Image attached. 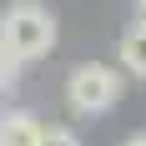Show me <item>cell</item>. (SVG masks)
<instances>
[{
    "label": "cell",
    "mask_w": 146,
    "mask_h": 146,
    "mask_svg": "<svg viewBox=\"0 0 146 146\" xmlns=\"http://www.w3.org/2000/svg\"><path fill=\"white\" fill-rule=\"evenodd\" d=\"M0 50L15 66H30L56 50V15L45 10L40 0H15L10 10L0 15Z\"/></svg>",
    "instance_id": "1"
},
{
    "label": "cell",
    "mask_w": 146,
    "mask_h": 146,
    "mask_svg": "<svg viewBox=\"0 0 146 146\" xmlns=\"http://www.w3.org/2000/svg\"><path fill=\"white\" fill-rule=\"evenodd\" d=\"M121 86H126V76H121L116 66L86 60V66H76V71L66 76V101H71L76 116H106V111H116Z\"/></svg>",
    "instance_id": "2"
},
{
    "label": "cell",
    "mask_w": 146,
    "mask_h": 146,
    "mask_svg": "<svg viewBox=\"0 0 146 146\" xmlns=\"http://www.w3.org/2000/svg\"><path fill=\"white\" fill-rule=\"evenodd\" d=\"M116 60H121V76L146 81V20H131V25L121 30V40H116Z\"/></svg>",
    "instance_id": "3"
},
{
    "label": "cell",
    "mask_w": 146,
    "mask_h": 146,
    "mask_svg": "<svg viewBox=\"0 0 146 146\" xmlns=\"http://www.w3.org/2000/svg\"><path fill=\"white\" fill-rule=\"evenodd\" d=\"M45 121L35 111H0V146H35Z\"/></svg>",
    "instance_id": "4"
},
{
    "label": "cell",
    "mask_w": 146,
    "mask_h": 146,
    "mask_svg": "<svg viewBox=\"0 0 146 146\" xmlns=\"http://www.w3.org/2000/svg\"><path fill=\"white\" fill-rule=\"evenodd\" d=\"M35 146H81V136H76L71 126L50 121V126H40V141H35Z\"/></svg>",
    "instance_id": "5"
},
{
    "label": "cell",
    "mask_w": 146,
    "mask_h": 146,
    "mask_svg": "<svg viewBox=\"0 0 146 146\" xmlns=\"http://www.w3.org/2000/svg\"><path fill=\"white\" fill-rule=\"evenodd\" d=\"M15 76H20V66H15L5 50H0V91H5V86H15Z\"/></svg>",
    "instance_id": "6"
},
{
    "label": "cell",
    "mask_w": 146,
    "mask_h": 146,
    "mask_svg": "<svg viewBox=\"0 0 146 146\" xmlns=\"http://www.w3.org/2000/svg\"><path fill=\"white\" fill-rule=\"evenodd\" d=\"M121 146H146V131H131V136H126Z\"/></svg>",
    "instance_id": "7"
},
{
    "label": "cell",
    "mask_w": 146,
    "mask_h": 146,
    "mask_svg": "<svg viewBox=\"0 0 146 146\" xmlns=\"http://www.w3.org/2000/svg\"><path fill=\"white\" fill-rule=\"evenodd\" d=\"M136 10H141V20H146V0H136Z\"/></svg>",
    "instance_id": "8"
}]
</instances>
